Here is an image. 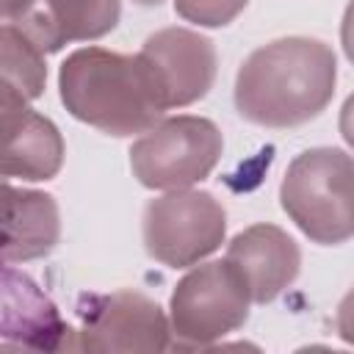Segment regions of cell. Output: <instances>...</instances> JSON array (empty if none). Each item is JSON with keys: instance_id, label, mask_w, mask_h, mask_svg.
I'll use <instances>...</instances> for the list:
<instances>
[{"instance_id": "obj_1", "label": "cell", "mask_w": 354, "mask_h": 354, "mask_svg": "<svg viewBox=\"0 0 354 354\" xmlns=\"http://www.w3.org/2000/svg\"><path fill=\"white\" fill-rule=\"evenodd\" d=\"M337 61L329 44L307 36L268 41L249 53L235 77L238 113L268 130L315 119L335 94Z\"/></svg>"}, {"instance_id": "obj_2", "label": "cell", "mask_w": 354, "mask_h": 354, "mask_svg": "<svg viewBox=\"0 0 354 354\" xmlns=\"http://www.w3.org/2000/svg\"><path fill=\"white\" fill-rule=\"evenodd\" d=\"M58 91L64 108L77 122L116 138L147 133L166 113L138 53L122 55L105 47L75 50L58 69Z\"/></svg>"}, {"instance_id": "obj_3", "label": "cell", "mask_w": 354, "mask_h": 354, "mask_svg": "<svg viewBox=\"0 0 354 354\" xmlns=\"http://www.w3.org/2000/svg\"><path fill=\"white\" fill-rule=\"evenodd\" d=\"M279 202L313 243H346L354 238V158L335 147L304 149L282 177Z\"/></svg>"}, {"instance_id": "obj_4", "label": "cell", "mask_w": 354, "mask_h": 354, "mask_svg": "<svg viewBox=\"0 0 354 354\" xmlns=\"http://www.w3.org/2000/svg\"><path fill=\"white\" fill-rule=\"evenodd\" d=\"M224 149L221 130L205 116H171L141 133L130 147L133 177L152 191H180L202 183Z\"/></svg>"}, {"instance_id": "obj_5", "label": "cell", "mask_w": 354, "mask_h": 354, "mask_svg": "<svg viewBox=\"0 0 354 354\" xmlns=\"http://www.w3.org/2000/svg\"><path fill=\"white\" fill-rule=\"evenodd\" d=\"M252 296L227 260L191 268L171 290L169 324L177 348H207L249 318Z\"/></svg>"}, {"instance_id": "obj_6", "label": "cell", "mask_w": 354, "mask_h": 354, "mask_svg": "<svg viewBox=\"0 0 354 354\" xmlns=\"http://www.w3.org/2000/svg\"><path fill=\"white\" fill-rule=\"evenodd\" d=\"M227 235V213L210 191L180 188L147 202L141 216L144 249L169 268H191L213 254Z\"/></svg>"}, {"instance_id": "obj_7", "label": "cell", "mask_w": 354, "mask_h": 354, "mask_svg": "<svg viewBox=\"0 0 354 354\" xmlns=\"http://www.w3.org/2000/svg\"><path fill=\"white\" fill-rule=\"evenodd\" d=\"M77 315V348L86 351H163L171 346L163 307L138 290L83 296Z\"/></svg>"}, {"instance_id": "obj_8", "label": "cell", "mask_w": 354, "mask_h": 354, "mask_svg": "<svg viewBox=\"0 0 354 354\" xmlns=\"http://www.w3.org/2000/svg\"><path fill=\"white\" fill-rule=\"evenodd\" d=\"M166 111L202 100L218 72V55L207 36L188 28L155 30L138 50Z\"/></svg>"}, {"instance_id": "obj_9", "label": "cell", "mask_w": 354, "mask_h": 354, "mask_svg": "<svg viewBox=\"0 0 354 354\" xmlns=\"http://www.w3.org/2000/svg\"><path fill=\"white\" fill-rule=\"evenodd\" d=\"M224 260L238 271L254 304L274 301L293 285L301 268L299 243L277 224H252L238 232L230 241Z\"/></svg>"}, {"instance_id": "obj_10", "label": "cell", "mask_w": 354, "mask_h": 354, "mask_svg": "<svg viewBox=\"0 0 354 354\" xmlns=\"http://www.w3.org/2000/svg\"><path fill=\"white\" fill-rule=\"evenodd\" d=\"M3 108V177L28 183L53 180L64 163V138L58 127L28 108L25 100L0 94Z\"/></svg>"}, {"instance_id": "obj_11", "label": "cell", "mask_w": 354, "mask_h": 354, "mask_svg": "<svg viewBox=\"0 0 354 354\" xmlns=\"http://www.w3.org/2000/svg\"><path fill=\"white\" fill-rule=\"evenodd\" d=\"M69 324L61 318L58 307L50 301L41 288L11 268L6 263L3 268V343L22 346V348H44V351H58V348H77L72 343Z\"/></svg>"}, {"instance_id": "obj_12", "label": "cell", "mask_w": 354, "mask_h": 354, "mask_svg": "<svg viewBox=\"0 0 354 354\" xmlns=\"http://www.w3.org/2000/svg\"><path fill=\"white\" fill-rule=\"evenodd\" d=\"M122 17L119 0H39L33 11L11 22L25 30L44 53H58L69 41L108 36Z\"/></svg>"}, {"instance_id": "obj_13", "label": "cell", "mask_w": 354, "mask_h": 354, "mask_svg": "<svg viewBox=\"0 0 354 354\" xmlns=\"http://www.w3.org/2000/svg\"><path fill=\"white\" fill-rule=\"evenodd\" d=\"M3 260L28 263L55 249L61 216L53 194L3 185Z\"/></svg>"}, {"instance_id": "obj_14", "label": "cell", "mask_w": 354, "mask_h": 354, "mask_svg": "<svg viewBox=\"0 0 354 354\" xmlns=\"http://www.w3.org/2000/svg\"><path fill=\"white\" fill-rule=\"evenodd\" d=\"M3 94L19 97L25 102L41 97L47 83L44 50L17 25L3 22Z\"/></svg>"}, {"instance_id": "obj_15", "label": "cell", "mask_w": 354, "mask_h": 354, "mask_svg": "<svg viewBox=\"0 0 354 354\" xmlns=\"http://www.w3.org/2000/svg\"><path fill=\"white\" fill-rule=\"evenodd\" d=\"M249 0H174V11L199 28H221L230 25Z\"/></svg>"}, {"instance_id": "obj_16", "label": "cell", "mask_w": 354, "mask_h": 354, "mask_svg": "<svg viewBox=\"0 0 354 354\" xmlns=\"http://www.w3.org/2000/svg\"><path fill=\"white\" fill-rule=\"evenodd\" d=\"M335 329L340 335V340H346L348 346H354V288L340 299L337 313H335Z\"/></svg>"}, {"instance_id": "obj_17", "label": "cell", "mask_w": 354, "mask_h": 354, "mask_svg": "<svg viewBox=\"0 0 354 354\" xmlns=\"http://www.w3.org/2000/svg\"><path fill=\"white\" fill-rule=\"evenodd\" d=\"M340 44L346 58L354 64V0H348L346 11H343V22H340Z\"/></svg>"}, {"instance_id": "obj_18", "label": "cell", "mask_w": 354, "mask_h": 354, "mask_svg": "<svg viewBox=\"0 0 354 354\" xmlns=\"http://www.w3.org/2000/svg\"><path fill=\"white\" fill-rule=\"evenodd\" d=\"M337 127H340L343 141L354 149V94H348V100L343 102V108H340V119H337Z\"/></svg>"}, {"instance_id": "obj_19", "label": "cell", "mask_w": 354, "mask_h": 354, "mask_svg": "<svg viewBox=\"0 0 354 354\" xmlns=\"http://www.w3.org/2000/svg\"><path fill=\"white\" fill-rule=\"evenodd\" d=\"M36 3H39V0H3V19H6V22H17V19H22L28 11H33Z\"/></svg>"}, {"instance_id": "obj_20", "label": "cell", "mask_w": 354, "mask_h": 354, "mask_svg": "<svg viewBox=\"0 0 354 354\" xmlns=\"http://www.w3.org/2000/svg\"><path fill=\"white\" fill-rule=\"evenodd\" d=\"M136 3H138V6H160L163 0H136Z\"/></svg>"}]
</instances>
